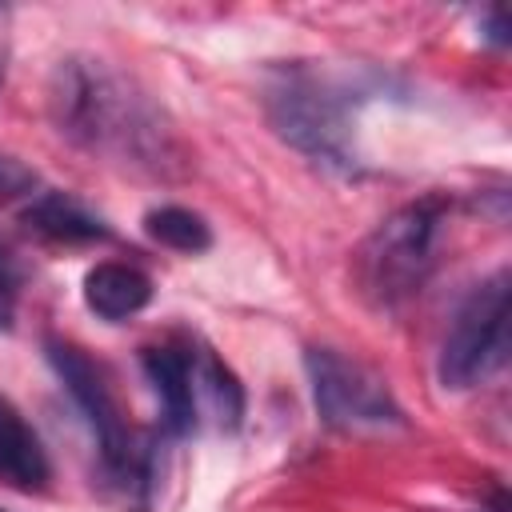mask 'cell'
<instances>
[{
	"label": "cell",
	"instance_id": "6da1fadb",
	"mask_svg": "<svg viewBox=\"0 0 512 512\" xmlns=\"http://www.w3.org/2000/svg\"><path fill=\"white\" fill-rule=\"evenodd\" d=\"M48 116L68 144L108 164L148 176H176L188 168L156 104L96 56H64L52 68Z\"/></svg>",
	"mask_w": 512,
	"mask_h": 512
},
{
	"label": "cell",
	"instance_id": "7a4b0ae2",
	"mask_svg": "<svg viewBox=\"0 0 512 512\" xmlns=\"http://www.w3.org/2000/svg\"><path fill=\"white\" fill-rule=\"evenodd\" d=\"M352 104V88L308 60L272 68L264 84V112L276 136L332 172L356 168Z\"/></svg>",
	"mask_w": 512,
	"mask_h": 512
},
{
	"label": "cell",
	"instance_id": "3957f363",
	"mask_svg": "<svg viewBox=\"0 0 512 512\" xmlns=\"http://www.w3.org/2000/svg\"><path fill=\"white\" fill-rule=\"evenodd\" d=\"M44 356H48L52 372L60 376V384L68 388L72 404L80 408V416L88 420V428L100 444L104 480L124 496L128 508H144L148 488H152V444L140 440L124 424V412H120V404L108 388V376L76 344H64L56 336L44 340Z\"/></svg>",
	"mask_w": 512,
	"mask_h": 512
},
{
	"label": "cell",
	"instance_id": "277c9868",
	"mask_svg": "<svg viewBox=\"0 0 512 512\" xmlns=\"http://www.w3.org/2000/svg\"><path fill=\"white\" fill-rule=\"evenodd\" d=\"M444 216H448V200L424 196L396 208L368 236V244L360 248V288L376 304L396 308L400 300L420 292V284L436 264V240H440Z\"/></svg>",
	"mask_w": 512,
	"mask_h": 512
},
{
	"label": "cell",
	"instance_id": "5b68a950",
	"mask_svg": "<svg viewBox=\"0 0 512 512\" xmlns=\"http://www.w3.org/2000/svg\"><path fill=\"white\" fill-rule=\"evenodd\" d=\"M508 304H512V280L504 268L480 280L464 296L440 344L436 376L444 388L452 392L476 388L508 364Z\"/></svg>",
	"mask_w": 512,
	"mask_h": 512
},
{
	"label": "cell",
	"instance_id": "8992f818",
	"mask_svg": "<svg viewBox=\"0 0 512 512\" xmlns=\"http://www.w3.org/2000/svg\"><path fill=\"white\" fill-rule=\"evenodd\" d=\"M304 368H308V384H312V404L328 428L404 424L400 404L392 400L388 384L372 368L340 356L336 348H308Z\"/></svg>",
	"mask_w": 512,
	"mask_h": 512
},
{
	"label": "cell",
	"instance_id": "52a82bcc",
	"mask_svg": "<svg viewBox=\"0 0 512 512\" xmlns=\"http://www.w3.org/2000/svg\"><path fill=\"white\" fill-rule=\"evenodd\" d=\"M144 376L152 380L160 404H164V428L172 436H188L196 432V372H192V356L160 344V348H144L140 352Z\"/></svg>",
	"mask_w": 512,
	"mask_h": 512
},
{
	"label": "cell",
	"instance_id": "ba28073f",
	"mask_svg": "<svg viewBox=\"0 0 512 512\" xmlns=\"http://www.w3.org/2000/svg\"><path fill=\"white\" fill-rule=\"evenodd\" d=\"M48 452L32 424L12 408L8 396H0V480L16 492H40L48 484Z\"/></svg>",
	"mask_w": 512,
	"mask_h": 512
},
{
	"label": "cell",
	"instance_id": "9c48e42d",
	"mask_svg": "<svg viewBox=\"0 0 512 512\" xmlns=\"http://www.w3.org/2000/svg\"><path fill=\"white\" fill-rule=\"evenodd\" d=\"M20 224L44 240L56 244H92V240H108V224L84 208L76 196L68 192H40L32 196V204L20 212Z\"/></svg>",
	"mask_w": 512,
	"mask_h": 512
},
{
	"label": "cell",
	"instance_id": "30bf717a",
	"mask_svg": "<svg viewBox=\"0 0 512 512\" xmlns=\"http://www.w3.org/2000/svg\"><path fill=\"white\" fill-rule=\"evenodd\" d=\"M152 300V280L132 264H96L84 276V304L100 320H128Z\"/></svg>",
	"mask_w": 512,
	"mask_h": 512
},
{
	"label": "cell",
	"instance_id": "8fae6325",
	"mask_svg": "<svg viewBox=\"0 0 512 512\" xmlns=\"http://www.w3.org/2000/svg\"><path fill=\"white\" fill-rule=\"evenodd\" d=\"M192 372H196V384L204 388V396H208V404H212L220 428L236 432L240 420H244V384L236 380V372H232L212 348L192 352Z\"/></svg>",
	"mask_w": 512,
	"mask_h": 512
},
{
	"label": "cell",
	"instance_id": "7c38bea8",
	"mask_svg": "<svg viewBox=\"0 0 512 512\" xmlns=\"http://www.w3.org/2000/svg\"><path fill=\"white\" fill-rule=\"evenodd\" d=\"M144 232H148L156 244H164V248H172V252H188V256H200V252L212 248V228H208V220H204L200 212H192V208H180V204H160V208H152V212L144 216Z\"/></svg>",
	"mask_w": 512,
	"mask_h": 512
},
{
	"label": "cell",
	"instance_id": "4fadbf2b",
	"mask_svg": "<svg viewBox=\"0 0 512 512\" xmlns=\"http://www.w3.org/2000/svg\"><path fill=\"white\" fill-rule=\"evenodd\" d=\"M40 188V176L32 164L0 152V204H12V200H32V192Z\"/></svg>",
	"mask_w": 512,
	"mask_h": 512
},
{
	"label": "cell",
	"instance_id": "5bb4252c",
	"mask_svg": "<svg viewBox=\"0 0 512 512\" xmlns=\"http://www.w3.org/2000/svg\"><path fill=\"white\" fill-rule=\"evenodd\" d=\"M16 300H20V264L12 248L0 240V328L8 332L16 320Z\"/></svg>",
	"mask_w": 512,
	"mask_h": 512
},
{
	"label": "cell",
	"instance_id": "9a60e30c",
	"mask_svg": "<svg viewBox=\"0 0 512 512\" xmlns=\"http://www.w3.org/2000/svg\"><path fill=\"white\" fill-rule=\"evenodd\" d=\"M484 36H488L496 48H504V44L512 40V28H508V16H504V8H488V20H484Z\"/></svg>",
	"mask_w": 512,
	"mask_h": 512
},
{
	"label": "cell",
	"instance_id": "2e32d148",
	"mask_svg": "<svg viewBox=\"0 0 512 512\" xmlns=\"http://www.w3.org/2000/svg\"><path fill=\"white\" fill-rule=\"evenodd\" d=\"M4 76H8V48L0 44V84H4Z\"/></svg>",
	"mask_w": 512,
	"mask_h": 512
},
{
	"label": "cell",
	"instance_id": "e0dca14e",
	"mask_svg": "<svg viewBox=\"0 0 512 512\" xmlns=\"http://www.w3.org/2000/svg\"><path fill=\"white\" fill-rule=\"evenodd\" d=\"M0 512H4V508H0Z\"/></svg>",
	"mask_w": 512,
	"mask_h": 512
}]
</instances>
